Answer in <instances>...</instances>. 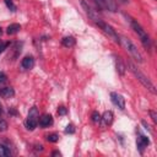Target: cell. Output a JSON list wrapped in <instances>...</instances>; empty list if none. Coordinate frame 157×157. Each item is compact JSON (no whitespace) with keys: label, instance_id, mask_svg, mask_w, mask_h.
<instances>
[{"label":"cell","instance_id":"5","mask_svg":"<svg viewBox=\"0 0 157 157\" xmlns=\"http://www.w3.org/2000/svg\"><path fill=\"white\" fill-rule=\"evenodd\" d=\"M96 23H97V25H98V26H99V27L103 29V32H104V33H107V34H108L110 38H113V39H114L117 43H119V36L115 33V31L113 29V27H112V26H109L108 23L103 22L101 18H99V20H98Z\"/></svg>","mask_w":157,"mask_h":157},{"label":"cell","instance_id":"29","mask_svg":"<svg viewBox=\"0 0 157 157\" xmlns=\"http://www.w3.org/2000/svg\"><path fill=\"white\" fill-rule=\"evenodd\" d=\"M119 1H120V2H123V4H126L129 0H119Z\"/></svg>","mask_w":157,"mask_h":157},{"label":"cell","instance_id":"13","mask_svg":"<svg viewBox=\"0 0 157 157\" xmlns=\"http://www.w3.org/2000/svg\"><path fill=\"white\" fill-rule=\"evenodd\" d=\"M13 94H15V91L11 87H2V88H0V96L4 97V98H11V97H13Z\"/></svg>","mask_w":157,"mask_h":157},{"label":"cell","instance_id":"20","mask_svg":"<svg viewBox=\"0 0 157 157\" xmlns=\"http://www.w3.org/2000/svg\"><path fill=\"white\" fill-rule=\"evenodd\" d=\"M5 4L7 6V9H10L11 11H16V5L12 2V0H5Z\"/></svg>","mask_w":157,"mask_h":157},{"label":"cell","instance_id":"6","mask_svg":"<svg viewBox=\"0 0 157 157\" xmlns=\"http://www.w3.org/2000/svg\"><path fill=\"white\" fill-rule=\"evenodd\" d=\"M80 4H81L82 9L85 10V12L88 15V17H90L92 21L97 22V21L99 20V17H98V15H97V11L93 10V7L91 6V4H90L88 1H86V0H80Z\"/></svg>","mask_w":157,"mask_h":157},{"label":"cell","instance_id":"28","mask_svg":"<svg viewBox=\"0 0 157 157\" xmlns=\"http://www.w3.org/2000/svg\"><path fill=\"white\" fill-rule=\"evenodd\" d=\"M52 155H53V156H61V153H60L59 151H54Z\"/></svg>","mask_w":157,"mask_h":157},{"label":"cell","instance_id":"24","mask_svg":"<svg viewBox=\"0 0 157 157\" xmlns=\"http://www.w3.org/2000/svg\"><path fill=\"white\" fill-rule=\"evenodd\" d=\"M58 114H59V115H65V114H66V108H65V107H60V108L58 109Z\"/></svg>","mask_w":157,"mask_h":157},{"label":"cell","instance_id":"9","mask_svg":"<svg viewBox=\"0 0 157 157\" xmlns=\"http://www.w3.org/2000/svg\"><path fill=\"white\" fill-rule=\"evenodd\" d=\"M102 6L103 9H107L112 12L118 11V2L115 0H102Z\"/></svg>","mask_w":157,"mask_h":157},{"label":"cell","instance_id":"10","mask_svg":"<svg viewBox=\"0 0 157 157\" xmlns=\"http://www.w3.org/2000/svg\"><path fill=\"white\" fill-rule=\"evenodd\" d=\"M101 121L103 126H108L112 124L113 121V112L112 110H107L103 113V115H101Z\"/></svg>","mask_w":157,"mask_h":157},{"label":"cell","instance_id":"23","mask_svg":"<svg viewBox=\"0 0 157 157\" xmlns=\"http://www.w3.org/2000/svg\"><path fill=\"white\" fill-rule=\"evenodd\" d=\"M150 115H151L153 123H157V114H156V112L155 110H150Z\"/></svg>","mask_w":157,"mask_h":157},{"label":"cell","instance_id":"8","mask_svg":"<svg viewBox=\"0 0 157 157\" xmlns=\"http://www.w3.org/2000/svg\"><path fill=\"white\" fill-rule=\"evenodd\" d=\"M38 124H39L40 128H48L49 125L53 124V118H52V115H49V114H43L42 117H39Z\"/></svg>","mask_w":157,"mask_h":157},{"label":"cell","instance_id":"2","mask_svg":"<svg viewBox=\"0 0 157 157\" xmlns=\"http://www.w3.org/2000/svg\"><path fill=\"white\" fill-rule=\"evenodd\" d=\"M119 43L124 47V49L137 61V63H144V58L140 53V50L137 49V47L126 37H119Z\"/></svg>","mask_w":157,"mask_h":157},{"label":"cell","instance_id":"18","mask_svg":"<svg viewBox=\"0 0 157 157\" xmlns=\"http://www.w3.org/2000/svg\"><path fill=\"white\" fill-rule=\"evenodd\" d=\"M92 121H93L94 124H98V123L101 121V114H99L98 112H93V113H92Z\"/></svg>","mask_w":157,"mask_h":157},{"label":"cell","instance_id":"1","mask_svg":"<svg viewBox=\"0 0 157 157\" xmlns=\"http://www.w3.org/2000/svg\"><path fill=\"white\" fill-rule=\"evenodd\" d=\"M128 66H129V70L131 71V74L142 83V86H145L148 91H151L152 93H156V87H155V85L151 82V80L142 72V71H140V69H137V66L134 64V63H131V61H129L128 63Z\"/></svg>","mask_w":157,"mask_h":157},{"label":"cell","instance_id":"27","mask_svg":"<svg viewBox=\"0 0 157 157\" xmlns=\"http://www.w3.org/2000/svg\"><path fill=\"white\" fill-rule=\"evenodd\" d=\"M5 48H6V44H2V43L0 42V54L2 53V50H4Z\"/></svg>","mask_w":157,"mask_h":157},{"label":"cell","instance_id":"31","mask_svg":"<svg viewBox=\"0 0 157 157\" xmlns=\"http://www.w3.org/2000/svg\"><path fill=\"white\" fill-rule=\"evenodd\" d=\"M0 115H1V108H0Z\"/></svg>","mask_w":157,"mask_h":157},{"label":"cell","instance_id":"21","mask_svg":"<svg viewBox=\"0 0 157 157\" xmlns=\"http://www.w3.org/2000/svg\"><path fill=\"white\" fill-rule=\"evenodd\" d=\"M6 129H7V123L0 119V131H6Z\"/></svg>","mask_w":157,"mask_h":157},{"label":"cell","instance_id":"12","mask_svg":"<svg viewBox=\"0 0 157 157\" xmlns=\"http://www.w3.org/2000/svg\"><path fill=\"white\" fill-rule=\"evenodd\" d=\"M21 66H22L23 69H26V70L32 69V67L34 66V59H33L32 56H26V58H23L22 61H21Z\"/></svg>","mask_w":157,"mask_h":157},{"label":"cell","instance_id":"3","mask_svg":"<svg viewBox=\"0 0 157 157\" xmlns=\"http://www.w3.org/2000/svg\"><path fill=\"white\" fill-rule=\"evenodd\" d=\"M130 23H131V27L132 29L135 31V33L139 36L142 45L146 48V50H150L151 49V39H150V36L147 34V32L141 27L140 23H137V21L135 20H130Z\"/></svg>","mask_w":157,"mask_h":157},{"label":"cell","instance_id":"14","mask_svg":"<svg viewBox=\"0 0 157 157\" xmlns=\"http://www.w3.org/2000/svg\"><path fill=\"white\" fill-rule=\"evenodd\" d=\"M21 26L18 23H11L7 28H6V33L7 34H16L17 32H20Z\"/></svg>","mask_w":157,"mask_h":157},{"label":"cell","instance_id":"19","mask_svg":"<svg viewBox=\"0 0 157 157\" xmlns=\"http://www.w3.org/2000/svg\"><path fill=\"white\" fill-rule=\"evenodd\" d=\"M5 156H10V151L5 146L0 145V157H5Z\"/></svg>","mask_w":157,"mask_h":157},{"label":"cell","instance_id":"25","mask_svg":"<svg viewBox=\"0 0 157 157\" xmlns=\"http://www.w3.org/2000/svg\"><path fill=\"white\" fill-rule=\"evenodd\" d=\"M6 82V75L4 72H0V83Z\"/></svg>","mask_w":157,"mask_h":157},{"label":"cell","instance_id":"30","mask_svg":"<svg viewBox=\"0 0 157 157\" xmlns=\"http://www.w3.org/2000/svg\"><path fill=\"white\" fill-rule=\"evenodd\" d=\"M1 33H2V31H1V27H0V36H1Z\"/></svg>","mask_w":157,"mask_h":157},{"label":"cell","instance_id":"16","mask_svg":"<svg viewBox=\"0 0 157 157\" xmlns=\"http://www.w3.org/2000/svg\"><path fill=\"white\" fill-rule=\"evenodd\" d=\"M115 63H117V70H118V72H119L120 75H124V72H125V67H124V65H123L120 58H117Z\"/></svg>","mask_w":157,"mask_h":157},{"label":"cell","instance_id":"15","mask_svg":"<svg viewBox=\"0 0 157 157\" xmlns=\"http://www.w3.org/2000/svg\"><path fill=\"white\" fill-rule=\"evenodd\" d=\"M75 43H76V40H75L74 37H64L63 40H61V44H63L64 47H66V48H71V47H74Z\"/></svg>","mask_w":157,"mask_h":157},{"label":"cell","instance_id":"7","mask_svg":"<svg viewBox=\"0 0 157 157\" xmlns=\"http://www.w3.org/2000/svg\"><path fill=\"white\" fill-rule=\"evenodd\" d=\"M110 99H112L113 104L117 105L119 109H124L125 108V99L123 98L121 94H119L117 92H112L110 93Z\"/></svg>","mask_w":157,"mask_h":157},{"label":"cell","instance_id":"11","mask_svg":"<svg viewBox=\"0 0 157 157\" xmlns=\"http://www.w3.org/2000/svg\"><path fill=\"white\" fill-rule=\"evenodd\" d=\"M148 144H150V140H148V137L145 136V135H140V136L137 137V140H136V145H137V147H139V150H140L141 152H142V150H144L145 147L148 146Z\"/></svg>","mask_w":157,"mask_h":157},{"label":"cell","instance_id":"22","mask_svg":"<svg viewBox=\"0 0 157 157\" xmlns=\"http://www.w3.org/2000/svg\"><path fill=\"white\" fill-rule=\"evenodd\" d=\"M65 132L66 134H74L75 132V129H74V126L70 124V125H67L66 126V129H65Z\"/></svg>","mask_w":157,"mask_h":157},{"label":"cell","instance_id":"26","mask_svg":"<svg viewBox=\"0 0 157 157\" xmlns=\"http://www.w3.org/2000/svg\"><path fill=\"white\" fill-rule=\"evenodd\" d=\"M93 1L98 5V7H99V9H103V6H102V0H93Z\"/></svg>","mask_w":157,"mask_h":157},{"label":"cell","instance_id":"17","mask_svg":"<svg viewBox=\"0 0 157 157\" xmlns=\"http://www.w3.org/2000/svg\"><path fill=\"white\" fill-rule=\"evenodd\" d=\"M47 140H48L49 142H56V141L59 140V135L55 134V132L49 134V135H47Z\"/></svg>","mask_w":157,"mask_h":157},{"label":"cell","instance_id":"4","mask_svg":"<svg viewBox=\"0 0 157 157\" xmlns=\"http://www.w3.org/2000/svg\"><path fill=\"white\" fill-rule=\"evenodd\" d=\"M38 119H39V113H38L37 108L33 107L28 113V117L26 120V128L28 130H33L38 125Z\"/></svg>","mask_w":157,"mask_h":157}]
</instances>
